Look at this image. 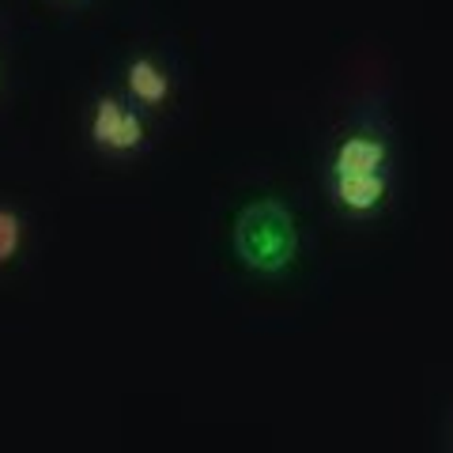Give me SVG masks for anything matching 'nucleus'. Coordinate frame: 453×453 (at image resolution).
<instances>
[{"label":"nucleus","mask_w":453,"mask_h":453,"mask_svg":"<svg viewBox=\"0 0 453 453\" xmlns=\"http://www.w3.org/2000/svg\"><path fill=\"white\" fill-rule=\"evenodd\" d=\"M238 253L246 257V265L261 268V273H276L291 261L295 253V223L276 201H257L242 211L234 231Z\"/></svg>","instance_id":"obj_1"},{"label":"nucleus","mask_w":453,"mask_h":453,"mask_svg":"<svg viewBox=\"0 0 453 453\" xmlns=\"http://www.w3.org/2000/svg\"><path fill=\"white\" fill-rule=\"evenodd\" d=\"M91 136L106 151H129L144 140V121L136 113L121 110V103H113V98H98L95 118H91Z\"/></svg>","instance_id":"obj_2"},{"label":"nucleus","mask_w":453,"mask_h":453,"mask_svg":"<svg viewBox=\"0 0 453 453\" xmlns=\"http://www.w3.org/2000/svg\"><path fill=\"white\" fill-rule=\"evenodd\" d=\"M333 193L348 211H371L386 196V178H381V170H371V174H333Z\"/></svg>","instance_id":"obj_3"},{"label":"nucleus","mask_w":453,"mask_h":453,"mask_svg":"<svg viewBox=\"0 0 453 453\" xmlns=\"http://www.w3.org/2000/svg\"><path fill=\"white\" fill-rule=\"evenodd\" d=\"M386 166V144L374 136H348L336 148L333 174H371V170Z\"/></svg>","instance_id":"obj_4"},{"label":"nucleus","mask_w":453,"mask_h":453,"mask_svg":"<svg viewBox=\"0 0 453 453\" xmlns=\"http://www.w3.org/2000/svg\"><path fill=\"white\" fill-rule=\"evenodd\" d=\"M129 91L140 98V103H163L170 91V80L163 76V68L148 61V57H136L129 65Z\"/></svg>","instance_id":"obj_5"},{"label":"nucleus","mask_w":453,"mask_h":453,"mask_svg":"<svg viewBox=\"0 0 453 453\" xmlns=\"http://www.w3.org/2000/svg\"><path fill=\"white\" fill-rule=\"evenodd\" d=\"M19 238H23L19 216H16V211H8V208H0V261H8L12 253H16Z\"/></svg>","instance_id":"obj_6"}]
</instances>
